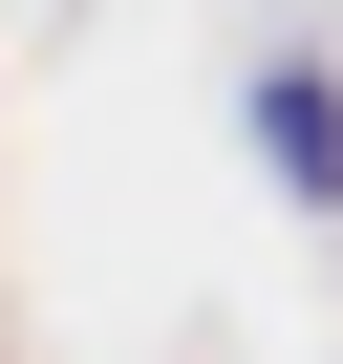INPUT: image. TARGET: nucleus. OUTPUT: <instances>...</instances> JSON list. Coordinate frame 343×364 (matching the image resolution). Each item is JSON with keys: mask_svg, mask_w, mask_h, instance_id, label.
<instances>
[{"mask_svg": "<svg viewBox=\"0 0 343 364\" xmlns=\"http://www.w3.org/2000/svg\"><path fill=\"white\" fill-rule=\"evenodd\" d=\"M258 150H279V193H343V86L322 65H258Z\"/></svg>", "mask_w": 343, "mask_h": 364, "instance_id": "1", "label": "nucleus"}]
</instances>
